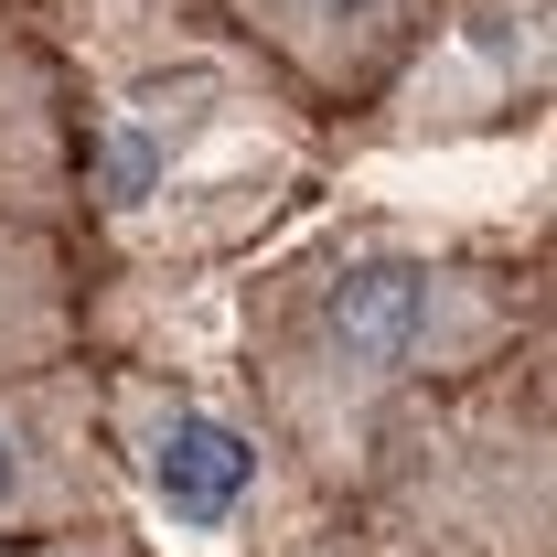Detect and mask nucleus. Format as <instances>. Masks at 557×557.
I'll return each mask as SVG.
<instances>
[{"label":"nucleus","mask_w":557,"mask_h":557,"mask_svg":"<svg viewBox=\"0 0 557 557\" xmlns=\"http://www.w3.org/2000/svg\"><path fill=\"white\" fill-rule=\"evenodd\" d=\"M108 440H119L129 515L161 504V515H183V525H225V515L258 493V472H269L258 429L214 418L205 397H183V386H150V375H108Z\"/></svg>","instance_id":"3"},{"label":"nucleus","mask_w":557,"mask_h":557,"mask_svg":"<svg viewBox=\"0 0 557 557\" xmlns=\"http://www.w3.org/2000/svg\"><path fill=\"white\" fill-rule=\"evenodd\" d=\"M129 525L119 440H108V375L65 354L44 375H0V547L11 536H75Z\"/></svg>","instance_id":"2"},{"label":"nucleus","mask_w":557,"mask_h":557,"mask_svg":"<svg viewBox=\"0 0 557 557\" xmlns=\"http://www.w3.org/2000/svg\"><path fill=\"white\" fill-rule=\"evenodd\" d=\"M86 354V278H75L65 225L0 205V375H44Z\"/></svg>","instance_id":"5"},{"label":"nucleus","mask_w":557,"mask_h":557,"mask_svg":"<svg viewBox=\"0 0 557 557\" xmlns=\"http://www.w3.org/2000/svg\"><path fill=\"white\" fill-rule=\"evenodd\" d=\"M515 333H525L515 269L418 247V236H344L269 289L258 408L300 472L354 483L429 386L483 375Z\"/></svg>","instance_id":"1"},{"label":"nucleus","mask_w":557,"mask_h":557,"mask_svg":"<svg viewBox=\"0 0 557 557\" xmlns=\"http://www.w3.org/2000/svg\"><path fill=\"white\" fill-rule=\"evenodd\" d=\"M0 557H150L129 525H75V536H11Z\"/></svg>","instance_id":"6"},{"label":"nucleus","mask_w":557,"mask_h":557,"mask_svg":"<svg viewBox=\"0 0 557 557\" xmlns=\"http://www.w3.org/2000/svg\"><path fill=\"white\" fill-rule=\"evenodd\" d=\"M289 86H311L322 108H364L386 75L408 65V44L440 22V0H214Z\"/></svg>","instance_id":"4"}]
</instances>
